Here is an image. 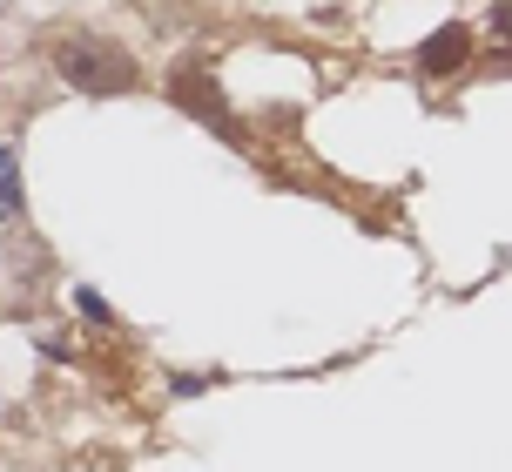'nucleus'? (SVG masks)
I'll list each match as a JSON object with an SVG mask.
<instances>
[{"mask_svg":"<svg viewBox=\"0 0 512 472\" xmlns=\"http://www.w3.org/2000/svg\"><path fill=\"white\" fill-rule=\"evenodd\" d=\"M54 68H61L68 81H81L88 95H122L128 75H135V68H128V54H115L108 41H95V34L61 41V48H54Z\"/></svg>","mask_w":512,"mask_h":472,"instance_id":"obj_1","label":"nucleus"},{"mask_svg":"<svg viewBox=\"0 0 512 472\" xmlns=\"http://www.w3.org/2000/svg\"><path fill=\"white\" fill-rule=\"evenodd\" d=\"M465 54H472V34L465 27H438L432 41H425V54H418V68L425 75H445V68H459Z\"/></svg>","mask_w":512,"mask_h":472,"instance_id":"obj_2","label":"nucleus"},{"mask_svg":"<svg viewBox=\"0 0 512 472\" xmlns=\"http://www.w3.org/2000/svg\"><path fill=\"white\" fill-rule=\"evenodd\" d=\"M176 102L182 108H203L209 122H230V115H223V102H216V88H209L203 75H176Z\"/></svg>","mask_w":512,"mask_h":472,"instance_id":"obj_3","label":"nucleus"},{"mask_svg":"<svg viewBox=\"0 0 512 472\" xmlns=\"http://www.w3.org/2000/svg\"><path fill=\"white\" fill-rule=\"evenodd\" d=\"M21 210V169H14V156L0 149V223Z\"/></svg>","mask_w":512,"mask_h":472,"instance_id":"obj_4","label":"nucleus"}]
</instances>
